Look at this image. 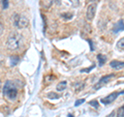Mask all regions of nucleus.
I'll return each mask as SVG.
<instances>
[{"label": "nucleus", "mask_w": 124, "mask_h": 117, "mask_svg": "<svg viewBox=\"0 0 124 117\" xmlns=\"http://www.w3.org/2000/svg\"><path fill=\"white\" fill-rule=\"evenodd\" d=\"M91 2H96V1H98V0H90Z\"/></svg>", "instance_id": "obj_25"}, {"label": "nucleus", "mask_w": 124, "mask_h": 117, "mask_svg": "<svg viewBox=\"0 0 124 117\" xmlns=\"http://www.w3.org/2000/svg\"><path fill=\"white\" fill-rule=\"evenodd\" d=\"M123 42H124V38L122 37L121 40H120V41L118 42V44H117V47H118V48H119L120 50H121V51H123V50H124V45H123Z\"/></svg>", "instance_id": "obj_16"}, {"label": "nucleus", "mask_w": 124, "mask_h": 117, "mask_svg": "<svg viewBox=\"0 0 124 117\" xmlns=\"http://www.w3.org/2000/svg\"><path fill=\"white\" fill-rule=\"evenodd\" d=\"M123 65H124L123 61H116V60H114V61H112L111 63H110L111 67H113L115 69H122L123 68Z\"/></svg>", "instance_id": "obj_7"}, {"label": "nucleus", "mask_w": 124, "mask_h": 117, "mask_svg": "<svg viewBox=\"0 0 124 117\" xmlns=\"http://www.w3.org/2000/svg\"><path fill=\"white\" fill-rule=\"evenodd\" d=\"M68 117H73V115H71V114H69V115H68Z\"/></svg>", "instance_id": "obj_26"}, {"label": "nucleus", "mask_w": 124, "mask_h": 117, "mask_svg": "<svg viewBox=\"0 0 124 117\" xmlns=\"http://www.w3.org/2000/svg\"><path fill=\"white\" fill-rule=\"evenodd\" d=\"M20 61V57L19 56H11L10 57V66H15L19 63Z\"/></svg>", "instance_id": "obj_11"}, {"label": "nucleus", "mask_w": 124, "mask_h": 117, "mask_svg": "<svg viewBox=\"0 0 124 117\" xmlns=\"http://www.w3.org/2000/svg\"><path fill=\"white\" fill-rule=\"evenodd\" d=\"M61 17L64 18L65 20H70V19L73 17V15L70 13H63V14H61Z\"/></svg>", "instance_id": "obj_14"}, {"label": "nucleus", "mask_w": 124, "mask_h": 117, "mask_svg": "<svg viewBox=\"0 0 124 117\" xmlns=\"http://www.w3.org/2000/svg\"><path fill=\"white\" fill-rule=\"evenodd\" d=\"M124 116V108L123 106L120 107L118 109V112H117V117H123Z\"/></svg>", "instance_id": "obj_15"}, {"label": "nucleus", "mask_w": 124, "mask_h": 117, "mask_svg": "<svg viewBox=\"0 0 124 117\" xmlns=\"http://www.w3.org/2000/svg\"><path fill=\"white\" fill-rule=\"evenodd\" d=\"M120 31H123V19L118 21V23L114 27V32L115 33H118V32H120Z\"/></svg>", "instance_id": "obj_8"}, {"label": "nucleus", "mask_w": 124, "mask_h": 117, "mask_svg": "<svg viewBox=\"0 0 124 117\" xmlns=\"http://www.w3.org/2000/svg\"><path fill=\"white\" fill-rule=\"evenodd\" d=\"M46 97L50 100H58L60 97V95L56 92H49L48 94H46Z\"/></svg>", "instance_id": "obj_12"}, {"label": "nucleus", "mask_w": 124, "mask_h": 117, "mask_svg": "<svg viewBox=\"0 0 124 117\" xmlns=\"http://www.w3.org/2000/svg\"><path fill=\"white\" fill-rule=\"evenodd\" d=\"M97 60H98V64H99V66H102L104 63H106L107 57H106V56H103L102 54H98V55H97Z\"/></svg>", "instance_id": "obj_10"}, {"label": "nucleus", "mask_w": 124, "mask_h": 117, "mask_svg": "<svg viewBox=\"0 0 124 117\" xmlns=\"http://www.w3.org/2000/svg\"><path fill=\"white\" fill-rule=\"evenodd\" d=\"M88 42H89V45H90V50H91V51H93L94 49H93V42H92V41L88 40Z\"/></svg>", "instance_id": "obj_23"}, {"label": "nucleus", "mask_w": 124, "mask_h": 117, "mask_svg": "<svg viewBox=\"0 0 124 117\" xmlns=\"http://www.w3.org/2000/svg\"><path fill=\"white\" fill-rule=\"evenodd\" d=\"M53 3H54V0H42V5H44L45 8L51 7Z\"/></svg>", "instance_id": "obj_13"}, {"label": "nucleus", "mask_w": 124, "mask_h": 117, "mask_svg": "<svg viewBox=\"0 0 124 117\" xmlns=\"http://www.w3.org/2000/svg\"><path fill=\"white\" fill-rule=\"evenodd\" d=\"M83 103H85V100H84V99L78 100H77V102L75 103V106H76V107H79V106H80V105H82Z\"/></svg>", "instance_id": "obj_21"}, {"label": "nucleus", "mask_w": 124, "mask_h": 117, "mask_svg": "<svg viewBox=\"0 0 124 117\" xmlns=\"http://www.w3.org/2000/svg\"><path fill=\"white\" fill-rule=\"evenodd\" d=\"M120 94H123V91H121V92H112L111 94H108V95H107L106 97L101 99V103H102L103 105H108V104L113 103L114 100L117 99V97H118Z\"/></svg>", "instance_id": "obj_4"}, {"label": "nucleus", "mask_w": 124, "mask_h": 117, "mask_svg": "<svg viewBox=\"0 0 124 117\" xmlns=\"http://www.w3.org/2000/svg\"><path fill=\"white\" fill-rule=\"evenodd\" d=\"M95 13H96V4L94 3H91L89 4L88 7H87V11H86V18L88 21H92L93 18L95 16Z\"/></svg>", "instance_id": "obj_5"}, {"label": "nucleus", "mask_w": 124, "mask_h": 117, "mask_svg": "<svg viewBox=\"0 0 124 117\" xmlns=\"http://www.w3.org/2000/svg\"><path fill=\"white\" fill-rule=\"evenodd\" d=\"M114 74H110V75H107V76H103L101 79H100L99 81H98V83H97V86H95V89H99L100 87L102 86V85H104L107 83V82H108L110 81L112 78H114Z\"/></svg>", "instance_id": "obj_6"}, {"label": "nucleus", "mask_w": 124, "mask_h": 117, "mask_svg": "<svg viewBox=\"0 0 124 117\" xmlns=\"http://www.w3.org/2000/svg\"><path fill=\"white\" fill-rule=\"evenodd\" d=\"M84 86H85V84H84V83H81V86L77 85V86H76V90H77V91H81V90H82V89L84 88Z\"/></svg>", "instance_id": "obj_22"}, {"label": "nucleus", "mask_w": 124, "mask_h": 117, "mask_svg": "<svg viewBox=\"0 0 124 117\" xmlns=\"http://www.w3.org/2000/svg\"><path fill=\"white\" fill-rule=\"evenodd\" d=\"M9 3H8V0H2V7L3 9H6L7 7H8Z\"/></svg>", "instance_id": "obj_19"}, {"label": "nucleus", "mask_w": 124, "mask_h": 117, "mask_svg": "<svg viewBox=\"0 0 124 117\" xmlns=\"http://www.w3.org/2000/svg\"><path fill=\"white\" fill-rule=\"evenodd\" d=\"M13 20H14L15 26L20 29H24L26 27H28V25H29V20L25 16H20L19 14H14Z\"/></svg>", "instance_id": "obj_3"}, {"label": "nucleus", "mask_w": 124, "mask_h": 117, "mask_svg": "<svg viewBox=\"0 0 124 117\" xmlns=\"http://www.w3.org/2000/svg\"><path fill=\"white\" fill-rule=\"evenodd\" d=\"M3 95L6 96L9 100H15L18 96V89L13 81H6L3 86Z\"/></svg>", "instance_id": "obj_2"}, {"label": "nucleus", "mask_w": 124, "mask_h": 117, "mask_svg": "<svg viewBox=\"0 0 124 117\" xmlns=\"http://www.w3.org/2000/svg\"><path fill=\"white\" fill-rule=\"evenodd\" d=\"M66 86H67V82L66 81H62V82H60V83L57 84L56 89H57V91H63V90L66 89Z\"/></svg>", "instance_id": "obj_9"}, {"label": "nucleus", "mask_w": 124, "mask_h": 117, "mask_svg": "<svg viewBox=\"0 0 124 117\" xmlns=\"http://www.w3.org/2000/svg\"><path fill=\"white\" fill-rule=\"evenodd\" d=\"M55 79H56V77L54 76V75H49L48 77L46 78V82H48V83H49V82H51V81H54Z\"/></svg>", "instance_id": "obj_18"}, {"label": "nucleus", "mask_w": 124, "mask_h": 117, "mask_svg": "<svg viewBox=\"0 0 124 117\" xmlns=\"http://www.w3.org/2000/svg\"><path fill=\"white\" fill-rule=\"evenodd\" d=\"M1 87H2V83H1V80H0V90H1Z\"/></svg>", "instance_id": "obj_24"}, {"label": "nucleus", "mask_w": 124, "mask_h": 117, "mask_svg": "<svg viewBox=\"0 0 124 117\" xmlns=\"http://www.w3.org/2000/svg\"><path fill=\"white\" fill-rule=\"evenodd\" d=\"M89 105H90V106H92V107H94V108H96V109H97V108H98V106H99L98 100H91V102H89Z\"/></svg>", "instance_id": "obj_17"}, {"label": "nucleus", "mask_w": 124, "mask_h": 117, "mask_svg": "<svg viewBox=\"0 0 124 117\" xmlns=\"http://www.w3.org/2000/svg\"><path fill=\"white\" fill-rule=\"evenodd\" d=\"M95 67V65H91L89 68H84V69H81V73H89L90 71H92L93 68Z\"/></svg>", "instance_id": "obj_20"}, {"label": "nucleus", "mask_w": 124, "mask_h": 117, "mask_svg": "<svg viewBox=\"0 0 124 117\" xmlns=\"http://www.w3.org/2000/svg\"><path fill=\"white\" fill-rule=\"evenodd\" d=\"M22 42H23V38H22V35L20 33L11 32L9 34L8 38H7L6 46L10 51H16V50H18L22 46Z\"/></svg>", "instance_id": "obj_1"}]
</instances>
